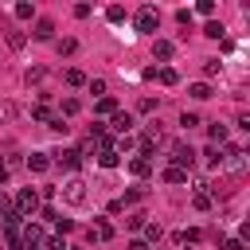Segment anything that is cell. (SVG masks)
Instances as JSON below:
<instances>
[{
	"instance_id": "cell-1",
	"label": "cell",
	"mask_w": 250,
	"mask_h": 250,
	"mask_svg": "<svg viewBox=\"0 0 250 250\" xmlns=\"http://www.w3.org/2000/svg\"><path fill=\"white\" fill-rule=\"evenodd\" d=\"M12 207H16V215L20 219H31L35 211H39V191H31V188H23L16 199H12Z\"/></svg>"
},
{
	"instance_id": "cell-2",
	"label": "cell",
	"mask_w": 250,
	"mask_h": 250,
	"mask_svg": "<svg viewBox=\"0 0 250 250\" xmlns=\"http://www.w3.org/2000/svg\"><path fill=\"white\" fill-rule=\"evenodd\" d=\"M59 195H62V203H70V207H82V203H86V184L74 176V180H66V184L59 188Z\"/></svg>"
},
{
	"instance_id": "cell-3",
	"label": "cell",
	"mask_w": 250,
	"mask_h": 250,
	"mask_svg": "<svg viewBox=\"0 0 250 250\" xmlns=\"http://www.w3.org/2000/svg\"><path fill=\"white\" fill-rule=\"evenodd\" d=\"M133 23H137V31H141V35H152V31L160 27V12H156V8H141Z\"/></svg>"
},
{
	"instance_id": "cell-4",
	"label": "cell",
	"mask_w": 250,
	"mask_h": 250,
	"mask_svg": "<svg viewBox=\"0 0 250 250\" xmlns=\"http://www.w3.org/2000/svg\"><path fill=\"white\" fill-rule=\"evenodd\" d=\"M191 164H195V152H191V145H184V141H180V145H172V168H184V172H188Z\"/></svg>"
},
{
	"instance_id": "cell-5",
	"label": "cell",
	"mask_w": 250,
	"mask_h": 250,
	"mask_svg": "<svg viewBox=\"0 0 250 250\" xmlns=\"http://www.w3.org/2000/svg\"><path fill=\"white\" fill-rule=\"evenodd\" d=\"M223 168H230V172H242V168H246V152L230 145V148L223 152Z\"/></svg>"
},
{
	"instance_id": "cell-6",
	"label": "cell",
	"mask_w": 250,
	"mask_h": 250,
	"mask_svg": "<svg viewBox=\"0 0 250 250\" xmlns=\"http://www.w3.org/2000/svg\"><path fill=\"white\" fill-rule=\"evenodd\" d=\"M109 129H113V133H117V137H129V129H133V117H129V113H121V109H117V113H113V121H109Z\"/></svg>"
},
{
	"instance_id": "cell-7",
	"label": "cell",
	"mask_w": 250,
	"mask_h": 250,
	"mask_svg": "<svg viewBox=\"0 0 250 250\" xmlns=\"http://www.w3.org/2000/svg\"><path fill=\"white\" fill-rule=\"evenodd\" d=\"M39 43H47V39H55V23L51 20H35V31H31Z\"/></svg>"
},
{
	"instance_id": "cell-8",
	"label": "cell",
	"mask_w": 250,
	"mask_h": 250,
	"mask_svg": "<svg viewBox=\"0 0 250 250\" xmlns=\"http://www.w3.org/2000/svg\"><path fill=\"white\" fill-rule=\"evenodd\" d=\"M27 168H31V172H47V168H51V152H31V156H27Z\"/></svg>"
},
{
	"instance_id": "cell-9",
	"label": "cell",
	"mask_w": 250,
	"mask_h": 250,
	"mask_svg": "<svg viewBox=\"0 0 250 250\" xmlns=\"http://www.w3.org/2000/svg\"><path fill=\"white\" fill-rule=\"evenodd\" d=\"M59 164H62V168H78V164H82V152H78V148H62V152H59Z\"/></svg>"
},
{
	"instance_id": "cell-10",
	"label": "cell",
	"mask_w": 250,
	"mask_h": 250,
	"mask_svg": "<svg viewBox=\"0 0 250 250\" xmlns=\"http://www.w3.org/2000/svg\"><path fill=\"white\" fill-rule=\"evenodd\" d=\"M98 164H102V168H117V164H121V152H117V148H102V152H98Z\"/></svg>"
},
{
	"instance_id": "cell-11",
	"label": "cell",
	"mask_w": 250,
	"mask_h": 250,
	"mask_svg": "<svg viewBox=\"0 0 250 250\" xmlns=\"http://www.w3.org/2000/svg\"><path fill=\"white\" fill-rule=\"evenodd\" d=\"M109 238H113V227H109V223L90 227V242H109Z\"/></svg>"
},
{
	"instance_id": "cell-12",
	"label": "cell",
	"mask_w": 250,
	"mask_h": 250,
	"mask_svg": "<svg viewBox=\"0 0 250 250\" xmlns=\"http://www.w3.org/2000/svg\"><path fill=\"white\" fill-rule=\"evenodd\" d=\"M172 51H176L172 39H156V43H152V55H156V59H172Z\"/></svg>"
},
{
	"instance_id": "cell-13",
	"label": "cell",
	"mask_w": 250,
	"mask_h": 250,
	"mask_svg": "<svg viewBox=\"0 0 250 250\" xmlns=\"http://www.w3.org/2000/svg\"><path fill=\"white\" fill-rule=\"evenodd\" d=\"M129 172H133V176H148V172H152V160H145V156H133V160H129Z\"/></svg>"
},
{
	"instance_id": "cell-14",
	"label": "cell",
	"mask_w": 250,
	"mask_h": 250,
	"mask_svg": "<svg viewBox=\"0 0 250 250\" xmlns=\"http://www.w3.org/2000/svg\"><path fill=\"white\" fill-rule=\"evenodd\" d=\"M94 109H98V113H105V117H113V113H117V98H109V94H105V98H98V105H94Z\"/></svg>"
},
{
	"instance_id": "cell-15",
	"label": "cell",
	"mask_w": 250,
	"mask_h": 250,
	"mask_svg": "<svg viewBox=\"0 0 250 250\" xmlns=\"http://www.w3.org/2000/svg\"><path fill=\"white\" fill-rule=\"evenodd\" d=\"M164 184H188V172H184V168H172V164H168V168H164Z\"/></svg>"
},
{
	"instance_id": "cell-16",
	"label": "cell",
	"mask_w": 250,
	"mask_h": 250,
	"mask_svg": "<svg viewBox=\"0 0 250 250\" xmlns=\"http://www.w3.org/2000/svg\"><path fill=\"white\" fill-rule=\"evenodd\" d=\"M203 35H207V39H223V35H227V27H223L219 20H211V23L203 27Z\"/></svg>"
},
{
	"instance_id": "cell-17",
	"label": "cell",
	"mask_w": 250,
	"mask_h": 250,
	"mask_svg": "<svg viewBox=\"0 0 250 250\" xmlns=\"http://www.w3.org/2000/svg\"><path fill=\"white\" fill-rule=\"evenodd\" d=\"M156 78H160L164 86H176V82H180V74H176L172 66H160V70H156Z\"/></svg>"
},
{
	"instance_id": "cell-18",
	"label": "cell",
	"mask_w": 250,
	"mask_h": 250,
	"mask_svg": "<svg viewBox=\"0 0 250 250\" xmlns=\"http://www.w3.org/2000/svg\"><path fill=\"white\" fill-rule=\"evenodd\" d=\"M188 94H191L195 102H207V98H211V86H207V82H195V86H191Z\"/></svg>"
},
{
	"instance_id": "cell-19",
	"label": "cell",
	"mask_w": 250,
	"mask_h": 250,
	"mask_svg": "<svg viewBox=\"0 0 250 250\" xmlns=\"http://www.w3.org/2000/svg\"><path fill=\"white\" fill-rule=\"evenodd\" d=\"M207 133H211V141H215V145H223V141H227V125H223V121H211V129H207Z\"/></svg>"
},
{
	"instance_id": "cell-20",
	"label": "cell",
	"mask_w": 250,
	"mask_h": 250,
	"mask_svg": "<svg viewBox=\"0 0 250 250\" xmlns=\"http://www.w3.org/2000/svg\"><path fill=\"white\" fill-rule=\"evenodd\" d=\"M203 160H207V168H223V152H219L215 145H211V148L203 152Z\"/></svg>"
},
{
	"instance_id": "cell-21",
	"label": "cell",
	"mask_w": 250,
	"mask_h": 250,
	"mask_svg": "<svg viewBox=\"0 0 250 250\" xmlns=\"http://www.w3.org/2000/svg\"><path fill=\"white\" fill-rule=\"evenodd\" d=\"M141 230H145V238H148V242H160V238H164V230H160V223H145Z\"/></svg>"
},
{
	"instance_id": "cell-22",
	"label": "cell",
	"mask_w": 250,
	"mask_h": 250,
	"mask_svg": "<svg viewBox=\"0 0 250 250\" xmlns=\"http://www.w3.org/2000/svg\"><path fill=\"white\" fill-rule=\"evenodd\" d=\"M105 20H109V23H121V20H125V8H121V4H109V8H105Z\"/></svg>"
},
{
	"instance_id": "cell-23",
	"label": "cell",
	"mask_w": 250,
	"mask_h": 250,
	"mask_svg": "<svg viewBox=\"0 0 250 250\" xmlns=\"http://www.w3.org/2000/svg\"><path fill=\"white\" fill-rule=\"evenodd\" d=\"M176 242H180V246H188V242H199V230H195V227H188V230H180V234H176Z\"/></svg>"
},
{
	"instance_id": "cell-24",
	"label": "cell",
	"mask_w": 250,
	"mask_h": 250,
	"mask_svg": "<svg viewBox=\"0 0 250 250\" xmlns=\"http://www.w3.org/2000/svg\"><path fill=\"white\" fill-rule=\"evenodd\" d=\"M66 86H86V74L70 66V70H66Z\"/></svg>"
},
{
	"instance_id": "cell-25",
	"label": "cell",
	"mask_w": 250,
	"mask_h": 250,
	"mask_svg": "<svg viewBox=\"0 0 250 250\" xmlns=\"http://www.w3.org/2000/svg\"><path fill=\"white\" fill-rule=\"evenodd\" d=\"M82 105H78V98H62V117H74Z\"/></svg>"
},
{
	"instance_id": "cell-26",
	"label": "cell",
	"mask_w": 250,
	"mask_h": 250,
	"mask_svg": "<svg viewBox=\"0 0 250 250\" xmlns=\"http://www.w3.org/2000/svg\"><path fill=\"white\" fill-rule=\"evenodd\" d=\"M145 223H148V219H145V211H133V215L125 219V227H133V230H141Z\"/></svg>"
},
{
	"instance_id": "cell-27",
	"label": "cell",
	"mask_w": 250,
	"mask_h": 250,
	"mask_svg": "<svg viewBox=\"0 0 250 250\" xmlns=\"http://www.w3.org/2000/svg\"><path fill=\"white\" fill-rule=\"evenodd\" d=\"M23 39H27L23 31H8V47H12V51H20V47H23Z\"/></svg>"
},
{
	"instance_id": "cell-28",
	"label": "cell",
	"mask_w": 250,
	"mask_h": 250,
	"mask_svg": "<svg viewBox=\"0 0 250 250\" xmlns=\"http://www.w3.org/2000/svg\"><path fill=\"white\" fill-rule=\"evenodd\" d=\"M55 47H59V55H74V51H78V43H74V39H59Z\"/></svg>"
},
{
	"instance_id": "cell-29",
	"label": "cell",
	"mask_w": 250,
	"mask_h": 250,
	"mask_svg": "<svg viewBox=\"0 0 250 250\" xmlns=\"http://www.w3.org/2000/svg\"><path fill=\"white\" fill-rule=\"evenodd\" d=\"M219 70H223V62H219V59H207V62H203V74H207V78H215Z\"/></svg>"
},
{
	"instance_id": "cell-30",
	"label": "cell",
	"mask_w": 250,
	"mask_h": 250,
	"mask_svg": "<svg viewBox=\"0 0 250 250\" xmlns=\"http://www.w3.org/2000/svg\"><path fill=\"white\" fill-rule=\"evenodd\" d=\"M86 86H90V94H98V98H105V78H90Z\"/></svg>"
},
{
	"instance_id": "cell-31",
	"label": "cell",
	"mask_w": 250,
	"mask_h": 250,
	"mask_svg": "<svg viewBox=\"0 0 250 250\" xmlns=\"http://www.w3.org/2000/svg\"><path fill=\"white\" fill-rule=\"evenodd\" d=\"M31 117H35V121H47V125H51V117H55V113H51L47 105H35V109H31Z\"/></svg>"
},
{
	"instance_id": "cell-32",
	"label": "cell",
	"mask_w": 250,
	"mask_h": 250,
	"mask_svg": "<svg viewBox=\"0 0 250 250\" xmlns=\"http://www.w3.org/2000/svg\"><path fill=\"white\" fill-rule=\"evenodd\" d=\"M180 125H184V129H195V125H199V113H188V109H184V113H180Z\"/></svg>"
},
{
	"instance_id": "cell-33",
	"label": "cell",
	"mask_w": 250,
	"mask_h": 250,
	"mask_svg": "<svg viewBox=\"0 0 250 250\" xmlns=\"http://www.w3.org/2000/svg\"><path fill=\"white\" fill-rule=\"evenodd\" d=\"M191 203H195L199 211H207V207H211V195H207V191H195V199H191Z\"/></svg>"
},
{
	"instance_id": "cell-34",
	"label": "cell",
	"mask_w": 250,
	"mask_h": 250,
	"mask_svg": "<svg viewBox=\"0 0 250 250\" xmlns=\"http://www.w3.org/2000/svg\"><path fill=\"white\" fill-rule=\"evenodd\" d=\"M16 16H20V20H31L35 8H31V4H16Z\"/></svg>"
},
{
	"instance_id": "cell-35",
	"label": "cell",
	"mask_w": 250,
	"mask_h": 250,
	"mask_svg": "<svg viewBox=\"0 0 250 250\" xmlns=\"http://www.w3.org/2000/svg\"><path fill=\"white\" fill-rule=\"evenodd\" d=\"M43 74H47L43 66H31V70H27V86H31V82H43Z\"/></svg>"
},
{
	"instance_id": "cell-36",
	"label": "cell",
	"mask_w": 250,
	"mask_h": 250,
	"mask_svg": "<svg viewBox=\"0 0 250 250\" xmlns=\"http://www.w3.org/2000/svg\"><path fill=\"white\" fill-rule=\"evenodd\" d=\"M195 12H199V16H211V12H215V4H211V0H199V4H195Z\"/></svg>"
},
{
	"instance_id": "cell-37",
	"label": "cell",
	"mask_w": 250,
	"mask_h": 250,
	"mask_svg": "<svg viewBox=\"0 0 250 250\" xmlns=\"http://www.w3.org/2000/svg\"><path fill=\"white\" fill-rule=\"evenodd\" d=\"M43 246H47V250H66V242H62V238H43Z\"/></svg>"
},
{
	"instance_id": "cell-38",
	"label": "cell",
	"mask_w": 250,
	"mask_h": 250,
	"mask_svg": "<svg viewBox=\"0 0 250 250\" xmlns=\"http://www.w3.org/2000/svg\"><path fill=\"white\" fill-rule=\"evenodd\" d=\"M176 20H180L184 27H191V12H188V8H180V12H176Z\"/></svg>"
},
{
	"instance_id": "cell-39",
	"label": "cell",
	"mask_w": 250,
	"mask_h": 250,
	"mask_svg": "<svg viewBox=\"0 0 250 250\" xmlns=\"http://www.w3.org/2000/svg\"><path fill=\"white\" fill-rule=\"evenodd\" d=\"M223 250H246V246H242V238H227V242H223Z\"/></svg>"
},
{
	"instance_id": "cell-40",
	"label": "cell",
	"mask_w": 250,
	"mask_h": 250,
	"mask_svg": "<svg viewBox=\"0 0 250 250\" xmlns=\"http://www.w3.org/2000/svg\"><path fill=\"white\" fill-rule=\"evenodd\" d=\"M129 250H148V242H141V238H133V242H129Z\"/></svg>"
}]
</instances>
